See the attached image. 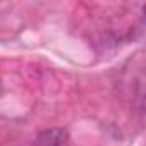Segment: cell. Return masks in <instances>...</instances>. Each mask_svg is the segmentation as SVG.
Listing matches in <instances>:
<instances>
[{"label": "cell", "mask_w": 146, "mask_h": 146, "mask_svg": "<svg viewBox=\"0 0 146 146\" xmlns=\"http://www.w3.org/2000/svg\"><path fill=\"white\" fill-rule=\"evenodd\" d=\"M69 132L64 127H50L38 134L36 146H67Z\"/></svg>", "instance_id": "6da1fadb"}]
</instances>
